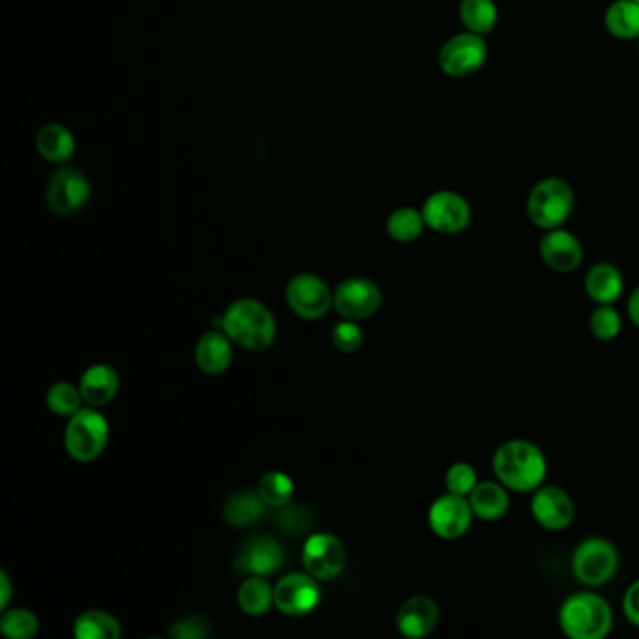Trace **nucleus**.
<instances>
[{
    "label": "nucleus",
    "instance_id": "f257e3e1",
    "mask_svg": "<svg viewBox=\"0 0 639 639\" xmlns=\"http://www.w3.org/2000/svg\"><path fill=\"white\" fill-rule=\"evenodd\" d=\"M493 473L501 484L518 493H533L544 484L548 462L544 452L523 439L501 444L493 454Z\"/></svg>",
    "mask_w": 639,
    "mask_h": 639
},
{
    "label": "nucleus",
    "instance_id": "f03ea898",
    "mask_svg": "<svg viewBox=\"0 0 639 639\" xmlns=\"http://www.w3.org/2000/svg\"><path fill=\"white\" fill-rule=\"evenodd\" d=\"M222 331L233 344L248 351H265L276 340V320L273 312L254 298H240L225 309Z\"/></svg>",
    "mask_w": 639,
    "mask_h": 639
},
{
    "label": "nucleus",
    "instance_id": "7ed1b4c3",
    "mask_svg": "<svg viewBox=\"0 0 639 639\" xmlns=\"http://www.w3.org/2000/svg\"><path fill=\"white\" fill-rule=\"evenodd\" d=\"M559 627L570 639H602L613 628V610L594 592H574L562 602Z\"/></svg>",
    "mask_w": 639,
    "mask_h": 639
},
{
    "label": "nucleus",
    "instance_id": "20e7f679",
    "mask_svg": "<svg viewBox=\"0 0 639 639\" xmlns=\"http://www.w3.org/2000/svg\"><path fill=\"white\" fill-rule=\"evenodd\" d=\"M574 190L562 178L550 177L534 184L529 191L528 216L540 229L562 227L574 210Z\"/></svg>",
    "mask_w": 639,
    "mask_h": 639
},
{
    "label": "nucleus",
    "instance_id": "39448f33",
    "mask_svg": "<svg viewBox=\"0 0 639 639\" xmlns=\"http://www.w3.org/2000/svg\"><path fill=\"white\" fill-rule=\"evenodd\" d=\"M109 441V422L95 407L79 409L66 426L65 446L71 460L95 462Z\"/></svg>",
    "mask_w": 639,
    "mask_h": 639
},
{
    "label": "nucleus",
    "instance_id": "423d86ee",
    "mask_svg": "<svg viewBox=\"0 0 639 639\" xmlns=\"http://www.w3.org/2000/svg\"><path fill=\"white\" fill-rule=\"evenodd\" d=\"M617 569L619 553L616 545L604 539L583 540L572 556V572L583 586H606L613 580Z\"/></svg>",
    "mask_w": 639,
    "mask_h": 639
},
{
    "label": "nucleus",
    "instance_id": "0eeeda50",
    "mask_svg": "<svg viewBox=\"0 0 639 639\" xmlns=\"http://www.w3.org/2000/svg\"><path fill=\"white\" fill-rule=\"evenodd\" d=\"M485 60H488V43L484 36L474 35L469 30L452 36L439 51V68L449 78L454 79L471 78L476 71L482 70Z\"/></svg>",
    "mask_w": 639,
    "mask_h": 639
},
{
    "label": "nucleus",
    "instance_id": "6e6552de",
    "mask_svg": "<svg viewBox=\"0 0 639 639\" xmlns=\"http://www.w3.org/2000/svg\"><path fill=\"white\" fill-rule=\"evenodd\" d=\"M422 216L426 219V227L433 232L458 235L468 229L473 210L468 199L456 191L441 190L427 197Z\"/></svg>",
    "mask_w": 639,
    "mask_h": 639
},
{
    "label": "nucleus",
    "instance_id": "1a4fd4ad",
    "mask_svg": "<svg viewBox=\"0 0 639 639\" xmlns=\"http://www.w3.org/2000/svg\"><path fill=\"white\" fill-rule=\"evenodd\" d=\"M289 308L303 320H321L334 306V293L315 274H296L285 289Z\"/></svg>",
    "mask_w": 639,
    "mask_h": 639
},
{
    "label": "nucleus",
    "instance_id": "9d476101",
    "mask_svg": "<svg viewBox=\"0 0 639 639\" xmlns=\"http://www.w3.org/2000/svg\"><path fill=\"white\" fill-rule=\"evenodd\" d=\"M48 205L55 214L70 216L79 213L92 196V186L78 167H60L48 184Z\"/></svg>",
    "mask_w": 639,
    "mask_h": 639
},
{
    "label": "nucleus",
    "instance_id": "9b49d317",
    "mask_svg": "<svg viewBox=\"0 0 639 639\" xmlns=\"http://www.w3.org/2000/svg\"><path fill=\"white\" fill-rule=\"evenodd\" d=\"M474 512L468 498L446 493L433 501L427 510V523L439 539L456 540L468 534L473 525Z\"/></svg>",
    "mask_w": 639,
    "mask_h": 639
},
{
    "label": "nucleus",
    "instance_id": "f8f14e48",
    "mask_svg": "<svg viewBox=\"0 0 639 639\" xmlns=\"http://www.w3.org/2000/svg\"><path fill=\"white\" fill-rule=\"evenodd\" d=\"M383 304L380 285L367 278H350L334 291V308L351 321H362L377 314Z\"/></svg>",
    "mask_w": 639,
    "mask_h": 639
},
{
    "label": "nucleus",
    "instance_id": "ddd939ff",
    "mask_svg": "<svg viewBox=\"0 0 639 639\" xmlns=\"http://www.w3.org/2000/svg\"><path fill=\"white\" fill-rule=\"evenodd\" d=\"M312 574L293 572L274 587V606L291 617L308 616L320 606L321 587Z\"/></svg>",
    "mask_w": 639,
    "mask_h": 639
},
{
    "label": "nucleus",
    "instance_id": "4468645a",
    "mask_svg": "<svg viewBox=\"0 0 639 639\" xmlns=\"http://www.w3.org/2000/svg\"><path fill=\"white\" fill-rule=\"evenodd\" d=\"M304 567L317 580H334L345 567V548L331 533H315L306 540L303 550Z\"/></svg>",
    "mask_w": 639,
    "mask_h": 639
},
{
    "label": "nucleus",
    "instance_id": "2eb2a0df",
    "mask_svg": "<svg viewBox=\"0 0 639 639\" xmlns=\"http://www.w3.org/2000/svg\"><path fill=\"white\" fill-rule=\"evenodd\" d=\"M531 514L548 531H562L574 521L576 509L569 493L559 485H540L531 499Z\"/></svg>",
    "mask_w": 639,
    "mask_h": 639
},
{
    "label": "nucleus",
    "instance_id": "dca6fc26",
    "mask_svg": "<svg viewBox=\"0 0 639 639\" xmlns=\"http://www.w3.org/2000/svg\"><path fill=\"white\" fill-rule=\"evenodd\" d=\"M285 551L278 540L259 534L244 542L235 559V570L240 574L267 576L282 569Z\"/></svg>",
    "mask_w": 639,
    "mask_h": 639
},
{
    "label": "nucleus",
    "instance_id": "f3484780",
    "mask_svg": "<svg viewBox=\"0 0 639 639\" xmlns=\"http://www.w3.org/2000/svg\"><path fill=\"white\" fill-rule=\"evenodd\" d=\"M540 257L557 273H574L583 263V246L572 233L556 227L540 238Z\"/></svg>",
    "mask_w": 639,
    "mask_h": 639
},
{
    "label": "nucleus",
    "instance_id": "a211bd4d",
    "mask_svg": "<svg viewBox=\"0 0 639 639\" xmlns=\"http://www.w3.org/2000/svg\"><path fill=\"white\" fill-rule=\"evenodd\" d=\"M438 622L439 606L426 594L409 598L397 611V630L409 639L426 638L435 630Z\"/></svg>",
    "mask_w": 639,
    "mask_h": 639
},
{
    "label": "nucleus",
    "instance_id": "6ab92c4d",
    "mask_svg": "<svg viewBox=\"0 0 639 639\" xmlns=\"http://www.w3.org/2000/svg\"><path fill=\"white\" fill-rule=\"evenodd\" d=\"M119 373L107 364L90 366L79 381V391H81L83 402L90 407H101V405L111 403L119 394Z\"/></svg>",
    "mask_w": 639,
    "mask_h": 639
},
{
    "label": "nucleus",
    "instance_id": "aec40b11",
    "mask_svg": "<svg viewBox=\"0 0 639 639\" xmlns=\"http://www.w3.org/2000/svg\"><path fill=\"white\" fill-rule=\"evenodd\" d=\"M196 362L199 370L207 375H222L227 372L233 362L232 337L219 331L203 334L197 342Z\"/></svg>",
    "mask_w": 639,
    "mask_h": 639
},
{
    "label": "nucleus",
    "instance_id": "412c9836",
    "mask_svg": "<svg viewBox=\"0 0 639 639\" xmlns=\"http://www.w3.org/2000/svg\"><path fill=\"white\" fill-rule=\"evenodd\" d=\"M468 499L474 518L482 521L503 520L510 509L509 488L501 484L499 480L498 482H479Z\"/></svg>",
    "mask_w": 639,
    "mask_h": 639
},
{
    "label": "nucleus",
    "instance_id": "4be33fe9",
    "mask_svg": "<svg viewBox=\"0 0 639 639\" xmlns=\"http://www.w3.org/2000/svg\"><path fill=\"white\" fill-rule=\"evenodd\" d=\"M586 291L589 298L598 306L600 304L613 306L625 293V278H622L621 271L610 263H597L587 273Z\"/></svg>",
    "mask_w": 639,
    "mask_h": 639
},
{
    "label": "nucleus",
    "instance_id": "5701e85b",
    "mask_svg": "<svg viewBox=\"0 0 639 639\" xmlns=\"http://www.w3.org/2000/svg\"><path fill=\"white\" fill-rule=\"evenodd\" d=\"M36 148L42 158L53 164H65L70 160L76 153V137L66 126L46 125L42 130L38 131L36 137Z\"/></svg>",
    "mask_w": 639,
    "mask_h": 639
},
{
    "label": "nucleus",
    "instance_id": "b1692460",
    "mask_svg": "<svg viewBox=\"0 0 639 639\" xmlns=\"http://www.w3.org/2000/svg\"><path fill=\"white\" fill-rule=\"evenodd\" d=\"M267 507L268 504L263 501L259 492L244 490V492L235 493L227 499L224 507V518L227 523H232L235 528H248L265 515Z\"/></svg>",
    "mask_w": 639,
    "mask_h": 639
},
{
    "label": "nucleus",
    "instance_id": "393cba45",
    "mask_svg": "<svg viewBox=\"0 0 639 639\" xmlns=\"http://www.w3.org/2000/svg\"><path fill=\"white\" fill-rule=\"evenodd\" d=\"M237 600L244 613L252 617L265 616L274 606V587L265 580V576H249L238 587Z\"/></svg>",
    "mask_w": 639,
    "mask_h": 639
},
{
    "label": "nucleus",
    "instance_id": "a878e982",
    "mask_svg": "<svg viewBox=\"0 0 639 639\" xmlns=\"http://www.w3.org/2000/svg\"><path fill=\"white\" fill-rule=\"evenodd\" d=\"M606 29L619 40L639 38V2L636 0H616L606 10Z\"/></svg>",
    "mask_w": 639,
    "mask_h": 639
},
{
    "label": "nucleus",
    "instance_id": "bb28decb",
    "mask_svg": "<svg viewBox=\"0 0 639 639\" xmlns=\"http://www.w3.org/2000/svg\"><path fill=\"white\" fill-rule=\"evenodd\" d=\"M73 636L79 639H117L122 636V628L111 613L89 610L73 622Z\"/></svg>",
    "mask_w": 639,
    "mask_h": 639
},
{
    "label": "nucleus",
    "instance_id": "cd10ccee",
    "mask_svg": "<svg viewBox=\"0 0 639 639\" xmlns=\"http://www.w3.org/2000/svg\"><path fill=\"white\" fill-rule=\"evenodd\" d=\"M460 19L469 32L490 35L498 24L499 10L493 0H462Z\"/></svg>",
    "mask_w": 639,
    "mask_h": 639
},
{
    "label": "nucleus",
    "instance_id": "c85d7f7f",
    "mask_svg": "<svg viewBox=\"0 0 639 639\" xmlns=\"http://www.w3.org/2000/svg\"><path fill=\"white\" fill-rule=\"evenodd\" d=\"M426 227V219L422 216V210L413 207H402L386 219V232L396 243H413L421 237Z\"/></svg>",
    "mask_w": 639,
    "mask_h": 639
},
{
    "label": "nucleus",
    "instance_id": "c756f323",
    "mask_svg": "<svg viewBox=\"0 0 639 639\" xmlns=\"http://www.w3.org/2000/svg\"><path fill=\"white\" fill-rule=\"evenodd\" d=\"M257 492L268 507L279 509V507L291 503L295 485H293L289 474L282 473V471H271V473L263 474V479L257 485Z\"/></svg>",
    "mask_w": 639,
    "mask_h": 639
},
{
    "label": "nucleus",
    "instance_id": "7c9ffc66",
    "mask_svg": "<svg viewBox=\"0 0 639 639\" xmlns=\"http://www.w3.org/2000/svg\"><path fill=\"white\" fill-rule=\"evenodd\" d=\"M0 630L4 636L12 639H30L35 638L38 630H40V621L38 617L30 610L24 608H16V610H7L0 617Z\"/></svg>",
    "mask_w": 639,
    "mask_h": 639
},
{
    "label": "nucleus",
    "instance_id": "2f4dec72",
    "mask_svg": "<svg viewBox=\"0 0 639 639\" xmlns=\"http://www.w3.org/2000/svg\"><path fill=\"white\" fill-rule=\"evenodd\" d=\"M81 402H83V396H81L79 386L71 385L68 381H60V383L51 385L48 396H46L48 407L53 411L55 415L59 416L76 415L81 409Z\"/></svg>",
    "mask_w": 639,
    "mask_h": 639
},
{
    "label": "nucleus",
    "instance_id": "473e14b6",
    "mask_svg": "<svg viewBox=\"0 0 639 639\" xmlns=\"http://www.w3.org/2000/svg\"><path fill=\"white\" fill-rule=\"evenodd\" d=\"M592 336L600 342H611L621 334L622 321L621 315L611 304H600L591 314L589 320Z\"/></svg>",
    "mask_w": 639,
    "mask_h": 639
},
{
    "label": "nucleus",
    "instance_id": "72a5a7b5",
    "mask_svg": "<svg viewBox=\"0 0 639 639\" xmlns=\"http://www.w3.org/2000/svg\"><path fill=\"white\" fill-rule=\"evenodd\" d=\"M444 484L450 493H456L462 498H469L473 492L476 484H479V476H476V469L468 462H458L450 465L444 476Z\"/></svg>",
    "mask_w": 639,
    "mask_h": 639
},
{
    "label": "nucleus",
    "instance_id": "f704fd0d",
    "mask_svg": "<svg viewBox=\"0 0 639 639\" xmlns=\"http://www.w3.org/2000/svg\"><path fill=\"white\" fill-rule=\"evenodd\" d=\"M312 518H314V515H312V512H309L306 507L293 503L279 507L278 514H276L279 529L285 531V533H289L291 537L306 533L309 525H312Z\"/></svg>",
    "mask_w": 639,
    "mask_h": 639
},
{
    "label": "nucleus",
    "instance_id": "c9c22d12",
    "mask_svg": "<svg viewBox=\"0 0 639 639\" xmlns=\"http://www.w3.org/2000/svg\"><path fill=\"white\" fill-rule=\"evenodd\" d=\"M331 340L337 351L355 353L364 344V331L356 325V321L345 320L332 328Z\"/></svg>",
    "mask_w": 639,
    "mask_h": 639
},
{
    "label": "nucleus",
    "instance_id": "e433bc0d",
    "mask_svg": "<svg viewBox=\"0 0 639 639\" xmlns=\"http://www.w3.org/2000/svg\"><path fill=\"white\" fill-rule=\"evenodd\" d=\"M169 636L177 639H201L210 633V622L199 616L183 617L180 621L173 622Z\"/></svg>",
    "mask_w": 639,
    "mask_h": 639
},
{
    "label": "nucleus",
    "instance_id": "4c0bfd02",
    "mask_svg": "<svg viewBox=\"0 0 639 639\" xmlns=\"http://www.w3.org/2000/svg\"><path fill=\"white\" fill-rule=\"evenodd\" d=\"M622 611H625L628 621L632 622L633 627L639 628V580L633 581L632 586L628 587V591L625 592Z\"/></svg>",
    "mask_w": 639,
    "mask_h": 639
},
{
    "label": "nucleus",
    "instance_id": "58836bf2",
    "mask_svg": "<svg viewBox=\"0 0 639 639\" xmlns=\"http://www.w3.org/2000/svg\"><path fill=\"white\" fill-rule=\"evenodd\" d=\"M10 598H12V581L4 570H0V608L2 610H7Z\"/></svg>",
    "mask_w": 639,
    "mask_h": 639
},
{
    "label": "nucleus",
    "instance_id": "ea45409f",
    "mask_svg": "<svg viewBox=\"0 0 639 639\" xmlns=\"http://www.w3.org/2000/svg\"><path fill=\"white\" fill-rule=\"evenodd\" d=\"M628 317L632 321L633 325L639 328V285L633 289L632 295L628 298Z\"/></svg>",
    "mask_w": 639,
    "mask_h": 639
},
{
    "label": "nucleus",
    "instance_id": "a19ab883",
    "mask_svg": "<svg viewBox=\"0 0 639 639\" xmlns=\"http://www.w3.org/2000/svg\"><path fill=\"white\" fill-rule=\"evenodd\" d=\"M636 2H639V0H636Z\"/></svg>",
    "mask_w": 639,
    "mask_h": 639
}]
</instances>
